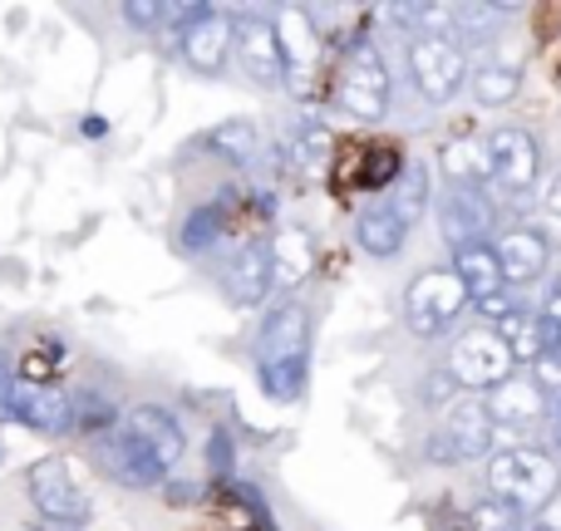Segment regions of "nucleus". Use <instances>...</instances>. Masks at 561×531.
<instances>
[{
  "label": "nucleus",
  "mask_w": 561,
  "mask_h": 531,
  "mask_svg": "<svg viewBox=\"0 0 561 531\" xmlns=\"http://www.w3.org/2000/svg\"><path fill=\"white\" fill-rule=\"evenodd\" d=\"M444 177L454 187H488L493 183V153H488V143H473V138L448 143L444 148Z\"/></svg>",
  "instance_id": "25"
},
{
  "label": "nucleus",
  "mask_w": 561,
  "mask_h": 531,
  "mask_svg": "<svg viewBox=\"0 0 561 531\" xmlns=\"http://www.w3.org/2000/svg\"><path fill=\"white\" fill-rule=\"evenodd\" d=\"M493 246H497V262H503L507 290H513V286H533V280L547 270V262H552V242H547V232H542V227H533V222L507 227Z\"/></svg>",
  "instance_id": "16"
},
{
  "label": "nucleus",
  "mask_w": 561,
  "mask_h": 531,
  "mask_svg": "<svg viewBox=\"0 0 561 531\" xmlns=\"http://www.w3.org/2000/svg\"><path fill=\"white\" fill-rule=\"evenodd\" d=\"M483 143H488V153H493V187L497 193L503 197L533 193L537 173H542V143H537V134L507 124V128H493Z\"/></svg>",
  "instance_id": "10"
},
{
  "label": "nucleus",
  "mask_w": 561,
  "mask_h": 531,
  "mask_svg": "<svg viewBox=\"0 0 561 531\" xmlns=\"http://www.w3.org/2000/svg\"><path fill=\"white\" fill-rule=\"evenodd\" d=\"M89 453H94V463L104 467V477H114L118 487L148 493V487H163V483H168V467L158 463V458H148L144 448H138L118 424L108 428V434L89 438Z\"/></svg>",
  "instance_id": "13"
},
{
  "label": "nucleus",
  "mask_w": 561,
  "mask_h": 531,
  "mask_svg": "<svg viewBox=\"0 0 561 531\" xmlns=\"http://www.w3.org/2000/svg\"><path fill=\"white\" fill-rule=\"evenodd\" d=\"M527 527V517L517 512L507 497H478L473 507H468V531H523Z\"/></svg>",
  "instance_id": "28"
},
{
  "label": "nucleus",
  "mask_w": 561,
  "mask_h": 531,
  "mask_svg": "<svg viewBox=\"0 0 561 531\" xmlns=\"http://www.w3.org/2000/svg\"><path fill=\"white\" fill-rule=\"evenodd\" d=\"M232 59L256 89H286V79H280L276 20L266 10H237L232 15Z\"/></svg>",
  "instance_id": "8"
},
{
  "label": "nucleus",
  "mask_w": 561,
  "mask_h": 531,
  "mask_svg": "<svg viewBox=\"0 0 561 531\" xmlns=\"http://www.w3.org/2000/svg\"><path fill=\"white\" fill-rule=\"evenodd\" d=\"M335 104L355 124H379L389 114V65L369 35H355L345 45V59H340L335 74Z\"/></svg>",
  "instance_id": "2"
},
{
  "label": "nucleus",
  "mask_w": 561,
  "mask_h": 531,
  "mask_svg": "<svg viewBox=\"0 0 561 531\" xmlns=\"http://www.w3.org/2000/svg\"><path fill=\"white\" fill-rule=\"evenodd\" d=\"M428 203H434V183H428V168L419 163V158H409L404 173L394 177V187H389V207H394V217L414 232L419 217L428 212Z\"/></svg>",
  "instance_id": "24"
},
{
  "label": "nucleus",
  "mask_w": 561,
  "mask_h": 531,
  "mask_svg": "<svg viewBox=\"0 0 561 531\" xmlns=\"http://www.w3.org/2000/svg\"><path fill=\"white\" fill-rule=\"evenodd\" d=\"M25 497H30L35 517L49 531H79V527H89V517H94L89 493L75 483L69 463H59V458H45V463L30 467L25 473Z\"/></svg>",
  "instance_id": "6"
},
{
  "label": "nucleus",
  "mask_w": 561,
  "mask_h": 531,
  "mask_svg": "<svg viewBox=\"0 0 561 531\" xmlns=\"http://www.w3.org/2000/svg\"><path fill=\"white\" fill-rule=\"evenodd\" d=\"M468 94H473L478 108H503L523 94V69L503 65V59H483V65L468 74Z\"/></svg>",
  "instance_id": "22"
},
{
  "label": "nucleus",
  "mask_w": 561,
  "mask_h": 531,
  "mask_svg": "<svg viewBox=\"0 0 561 531\" xmlns=\"http://www.w3.org/2000/svg\"><path fill=\"white\" fill-rule=\"evenodd\" d=\"M286 153H290V163L316 168V163H325V158L335 153V138H330V128H320V124H310V118H306V124H296Z\"/></svg>",
  "instance_id": "29"
},
{
  "label": "nucleus",
  "mask_w": 561,
  "mask_h": 531,
  "mask_svg": "<svg viewBox=\"0 0 561 531\" xmlns=\"http://www.w3.org/2000/svg\"><path fill=\"white\" fill-rule=\"evenodd\" d=\"M178 45H183V59L197 74H222L227 59H232V15L217 5H193V20L178 35Z\"/></svg>",
  "instance_id": "15"
},
{
  "label": "nucleus",
  "mask_w": 561,
  "mask_h": 531,
  "mask_svg": "<svg viewBox=\"0 0 561 531\" xmlns=\"http://www.w3.org/2000/svg\"><path fill=\"white\" fill-rule=\"evenodd\" d=\"M488 493L507 497V503L533 522L561 493V467L547 448H497V453L488 458Z\"/></svg>",
  "instance_id": "1"
},
{
  "label": "nucleus",
  "mask_w": 561,
  "mask_h": 531,
  "mask_svg": "<svg viewBox=\"0 0 561 531\" xmlns=\"http://www.w3.org/2000/svg\"><path fill=\"white\" fill-rule=\"evenodd\" d=\"M523 531H561V527H552V522H542V517H533V522H527Z\"/></svg>",
  "instance_id": "34"
},
{
  "label": "nucleus",
  "mask_w": 561,
  "mask_h": 531,
  "mask_svg": "<svg viewBox=\"0 0 561 531\" xmlns=\"http://www.w3.org/2000/svg\"><path fill=\"white\" fill-rule=\"evenodd\" d=\"M409 242V227L394 217L389 203H369L365 212L355 217V246L369 256V262H394Z\"/></svg>",
  "instance_id": "19"
},
{
  "label": "nucleus",
  "mask_w": 561,
  "mask_h": 531,
  "mask_svg": "<svg viewBox=\"0 0 561 531\" xmlns=\"http://www.w3.org/2000/svg\"><path fill=\"white\" fill-rule=\"evenodd\" d=\"M256 384L272 404H300L310 389V359H286V365H266L256 369Z\"/></svg>",
  "instance_id": "26"
},
{
  "label": "nucleus",
  "mask_w": 561,
  "mask_h": 531,
  "mask_svg": "<svg viewBox=\"0 0 561 531\" xmlns=\"http://www.w3.org/2000/svg\"><path fill=\"white\" fill-rule=\"evenodd\" d=\"M513 369H517V359H513V349H507V339L488 325L463 330V335L454 339V349H448V374L458 379V389H473L478 399H483L488 389H497L503 379H513Z\"/></svg>",
  "instance_id": "7"
},
{
  "label": "nucleus",
  "mask_w": 561,
  "mask_h": 531,
  "mask_svg": "<svg viewBox=\"0 0 561 531\" xmlns=\"http://www.w3.org/2000/svg\"><path fill=\"white\" fill-rule=\"evenodd\" d=\"M557 359H561V345H557Z\"/></svg>",
  "instance_id": "37"
},
{
  "label": "nucleus",
  "mask_w": 561,
  "mask_h": 531,
  "mask_svg": "<svg viewBox=\"0 0 561 531\" xmlns=\"http://www.w3.org/2000/svg\"><path fill=\"white\" fill-rule=\"evenodd\" d=\"M276 290V266H272V242H247L227 266V300L242 310H256Z\"/></svg>",
  "instance_id": "17"
},
{
  "label": "nucleus",
  "mask_w": 561,
  "mask_h": 531,
  "mask_svg": "<svg viewBox=\"0 0 561 531\" xmlns=\"http://www.w3.org/2000/svg\"><path fill=\"white\" fill-rule=\"evenodd\" d=\"M557 448H561V399H557Z\"/></svg>",
  "instance_id": "36"
},
{
  "label": "nucleus",
  "mask_w": 561,
  "mask_h": 531,
  "mask_svg": "<svg viewBox=\"0 0 561 531\" xmlns=\"http://www.w3.org/2000/svg\"><path fill=\"white\" fill-rule=\"evenodd\" d=\"M493 453H497V424L488 418V404L478 394L458 399V404L438 418V428L428 434V443H424V458L428 463H438V467L483 463V458H493Z\"/></svg>",
  "instance_id": "4"
},
{
  "label": "nucleus",
  "mask_w": 561,
  "mask_h": 531,
  "mask_svg": "<svg viewBox=\"0 0 561 531\" xmlns=\"http://www.w3.org/2000/svg\"><path fill=\"white\" fill-rule=\"evenodd\" d=\"M547 212H552L557 222H561V173L552 177V187H547Z\"/></svg>",
  "instance_id": "33"
},
{
  "label": "nucleus",
  "mask_w": 561,
  "mask_h": 531,
  "mask_svg": "<svg viewBox=\"0 0 561 531\" xmlns=\"http://www.w3.org/2000/svg\"><path fill=\"white\" fill-rule=\"evenodd\" d=\"M438 232L454 252L463 246H483L497 232V203L488 187H454L448 183L438 193Z\"/></svg>",
  "instance_id": "9"
},
{
  "label": "nucleus",
  "mask_w": 561,
  "mask_h": 531,
  "mask_svg": "<svg viewBox=\"0 0 561 531\" xmlns=\"http://www.w3.org/2000/svg\"><path fill=\"white\" fill-rule=\"evenodd\" d=\"M118 428H124V434L134 438V443L144 448L148 458H158L168 473L183 463L187 434H183V418H178L173 408H163V404H134L124 418H118Z\"/></svg>",
  "instance_id": "14"
},
{
  "label": "nucleus",
  "mask_w": 561,
  "mask_h": 531,
  "mask_svg": "<svg viewBox=\"0 0 561 531\" xmlns=\"http://www.w3.org/2000/svg\"><path fill=\"white\" fill-rule=\"evenodd\" d=\"M207 467H213L217 477H232L237 467V443L227 428H213V438H207Z\"/></svg>",
  "instance_id": "31"
},
{
  "label": "nucleus",
  "mask_w": 561,
  "mask_h": 531,
  "mask_svg": "<svg viewBox=\"0 0 561 531\" xmlns=\"http://www.w3.org/2000/svg\"><path fill=\"white\" fill-rule=\"evenodd\" d=\"M458 399H463V389H458V379L448 374V365L428 369V374L419 379V404H424V408H438V414H448Z\"/></svg>",
  "instance_id": "30"
},
{
  "label": "nucleus",
  "mask_w": 561,
  "mask_h": 531,
  "mask_svg": "<svg viewBox=\"0 0 561 531\" xmlns=\"http://www.w3.org/2000/svg\"><path fill=\"white\" fill-rule=\"evenodd\" d=\"M272 20H276V45H280V79H286V89L296 99H306L310 79H316V55H320L310 10L280 5V10H272Z\"/></svg>",
  "instance_id": "12"
},
{
  "label": "nucleus",
  "mask_w": 561,
  "mask_h": 531,
  "mask_svg": "<svg viewBox=\"0 0 561 531\" xmlns=\"http://www.w3.org/2000/svg\"><path fill=\"white\" fill-rule=\"evenodd\" d=\"M404 65H409V84L419 89V99L428 104H454L468 89V49L454 35H409L404 39Z\"/></svg>",
  "instance_id": "3"
},
{
  "label": "nucleus",
  "mask_w": 561,
  "mask_h": 531,
  "mask_svg": "<svg viewBox=\"0 0 561 531\" xmlns=\"http://www.w3.org/2000/svg\"><path fill=\"white\" fill-rule=\"evenodd\" d=\"M473 305L463 290V280L454 276V266H428L409 280L404 290V325L414 330L419 339H438L463 320V310Z\"/></svg>",
  "instance_id": "5"
},
{
  "label": "nucleus",
  "mask_w": 561,
  "mask_h": 531,
  "mask_svg": "<svg viewBox=\"0 0 561 531\" xmlns=\"http://www.w3.org/2000/svg\"><path fill=\"white\" fill-rule=\"evenodd\" d=\"M404 163H409V158L399 153V148H389V143L365 148V163H359V187H365V193H389V187H394V177L404 173Z\"/></svg>",
  "instance_id": "27"
},
{
  "label": "nucleus",
  "mask_w": 561,
  "mask_h": 531,
  "mask_svg": "<svg viewBox=\"0 0 561 531\" xmlns=\"http://www.w3.org/2000/svg\"><path fill=\"white\" fill-rule=\"evenodd\" d=\"M552 300H561V270L552 276Z\"/></svg>",
  "instance_id": "35"
},
{
  "label": "nucleus",
  "mask_w": 561,
  "mask_h": 531,
  "mask_svg": "<svg viewBox=\"0 0 561 531\" xmlns=\"http://www.w3.org/2000/svg\"><path fill=\"white\" fill-rule=\"evenodd\" d=\"M454 276L463 280L468 300H493L507 290V276H503V262H497V246L483 242V246H463V252H454Z\"/></svg>",
  "instance_id": "20"
},
{
  "label": "nucleus",
  "mask_w": 561,
  "mask_h": 531,
  "mask_svg": "<svg viewBox=\"0 0 561 531\" xmlns=\"http://www.w3.org/2000/svg\"><path fill=\"white\" fill-rule=\"evenodd\" d=\"M203 148L217 158V163H232V168H252L262 158V128L252 118H227V124L207 128Z\"/></svg>",
  "instance_id": "21"
},
{
  "label": "nucleus",
  "mask_w": 561,
  "mask_h": 531,
  "mask_svg": "<svg viewBox=\"0 0 561 531\" xmlns=\"http://www.w3.org/2000/svg\"><path fill=\"white\" fill-rule=\"evenodd\" d=\"M252 349H256V369L286 365V359H310V310L296 296L276 300L262 315V325H256Z\"/></svg>",
  "instance_id": "11"
},
{
  "label": "nucleus",
  "mask_w": 561,
  "mask_h": 531,
  "mask_svg": "<svg viewBox=\"0 0 561 531\" xmlns=\"http://www.w3.org/2000/svg\"><path fill=\"white\" fill-rule=\"evenodd\" d=\"M483 404H488V418H493L497 428H533L537 418L547 414V394L533 384V374L503 379L497 389L483 394Z\"/></svg>",
  "instance_id": "18"
},
{
  "label": "nucleus",
  "mask_w": 561,
  "mask_h": 531,
  "mask_svg": "<svg viewBox=\"0 0 561 531\" xmlns=\"http://www.w3.org/2000/svg\"><path fill=\"white\" fill-rule=\"evenodd\" d=\"M227 242V197H213V203L193 207V212L183 217V232H178V246H183L187 256H207L213 246Z\"/></svg>",
  "instance_id": "23"
},
{
  "label": "nucleus",
  "mask_w": 561,
  "mask_h": 531,
  "mask_svg": "<svg viewBox=\"0 0 561 531\" xmlns=\"http://www.w3.org/2000/svg\"><path fill=\"white\" fill-rule=\"evenodd\" d=\"M527 374H533V384L542 389L547 399H561V359H557V355L533 359V365H527Z\"/></svg>",
  "instance_id": "32"
}]
</instances>
